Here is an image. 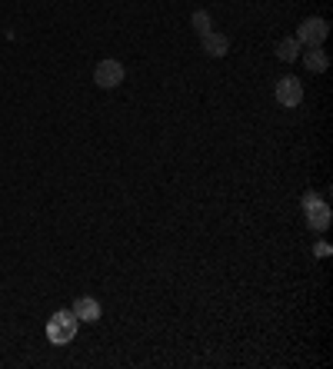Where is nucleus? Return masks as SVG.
Instances as JSON below:
<instances>
[{
  "instance_id": "obj_2",
  "label": "nucleus",
  "mask_w": 333,
  "mask_h": 369,
  "mask_svg": "<svg viewBox=\"0 0 333 369\" xmlns=\"http://www.w3.org/2000/svg\"><path fill=\"white\" fill-rule=\"evenodd\" d=\"M297 40L300 44H307V47H320L323 40H327V20L323 17H310L300 24L297 30Z\"/></svg>"
},
{
  "instance_id": "obj_10",
  "label": "nucleus",
  "mask_w": 333,
  "mask_h": 369,
  "mask_svg": "<svg viewBox=\"0 0 333 369\" xmlns=\"http://www.w3.org/2000/svg\"><path fill=\"white\" fill-rule=\"evenodd\" d=\"M194 27H197V34H207V30H210V14H207V10H197V14H194Z\"/></svg>"
},
{
  "instance_id": "obj_8",
  "label": "nucleus",
  "mask_w": 333,
  "mask_h": 369,
  "mask_svg": "<svg viewBox=\"0 0 333 369\" xmlns=\"http://www.w3.org/2000/svg\"><path fill=\"white\" fill-rule=\"evenodd\" d=\"M303 64H307V70H314V73H323V70L330 67L327 53L320 51V47H310V51H307V57H303Z\"/></svg>"
},
{
  "instance_id": "obj_6",
  "label": "nucleus",
  "mask_w": 333,
  "mask_h": 369,
  "mask_svg": "<svg viewBox=\"0 0 333 369\" xmlns=\"http://www.w3.org/2000/svg\"><path fill=\"white\" fill-rule=\"evenodd\" d=\"M74 316L80 319V323H97L100 319V303L90 300V296H80V300L74 303Z\"/></svg>"
},
{
  "instance_id": "obj_11",
  "label": "nucleus",
  "mask_w": 333,
  "mask_h": 369,
  "mask_svg": "<svg viewBox=\"0 0 333 369\" xmlns=\"http://www.w3.org/2000/svg\"><path fill=\"white\" fill-rule=\"evenodd\" d=\"M314 203H320L316 193H303V210H307V206H314Z\"/></svg>"
},
{
  "instance_id": "obj_4",
  "label": "nucleus",
  "mask_w": 333,
  "mask_h": 369,
  "mask_svg": "<svg viewBox=\"0 0 333 369\" xmlns=\"http://www.w3.org/2000/svg\"><path fill=\"white\" fill-rule=\"evenodd\" d=\"M303 100V87H300L297 77H283L280 84H277V103L280 107H297Z\"/></svg>"
},
{
  "instance_id": "obj_7",
  "label": "nucleus",
  "mask_w": 333,
  "mask_h": 369,
  "mask_svg": "<svg viewBox=\"0 0 333 369\" xmlns=\"http://www.w3.org/2000/svg\"><path fill=\"white\" fill-rule=\"evenodd\" d=\"M307 223H310L314 230H320V233H323V230L330 226V206H327L323 200L314 203V206H307Z\"/></svg>"
},
{
  "instance_id": "obj_5",
  "label": "nucleus",
  "mask_w": 333,
  "mask_h": 369,
  "mask_svg": "<svg viewBox=\"0 0 333 369\" xmlns=\"http://www.w3.org/2000/svg\"><path fill=\"white\" fill-rule=\"evenodd\" d=\"M200 47L207 57H223V53L230 51V40L223 34H214V30H207V34H200Z\"/></svg>"
},
{
  "instance_id": "obj_1",
  "label": "nucleus",
  "mask_w": 333,
  "mask_h": 369,
  "mask_svg": "<svg viewBox=\"0 0 333 369\" xmlns=\"http://www.w3.org/2000/svg\"><path fill=\"white\" fill-rule=\"evenodd\" d=\"M77 323H80V319L74 316V309H57V313L47 319V339L53 343V346L74 343V336H77Z\"/></svg>"
},
{
  "instance_id": "obj_3",
  "label": "nucleus",
  "mask_w": 333,
  "mask_h": 369,
  "mask_svg": "<svg viewBox=\"0 0 333 369\" xmlns=\"http://www.w3.org/2000/svg\"><path fill=\"white\" fill-rule=\"evenodd\" d=\"M94 80H97V87H103V90H114V87L123 80V64H120V60H100L97 70H94Z\"/></svg>"
},
{
  "instance_id": "obj_9",
  "label": "nucleus",
  "mask_w": 333,
  "mask_h": 369,
  "mask_svg": "<svg viewBox=\"0 0 333 369\" xmlns=\"http://www.w3.org/2000/svg\"><path fill=\"white\" fill-rule=\"evenodd\" d=\"M277 57H280V60H287V64H290V60H297V57H300V40H297V37H287V40H280V44H277Z\"/></svg>"
}]
</instances>
